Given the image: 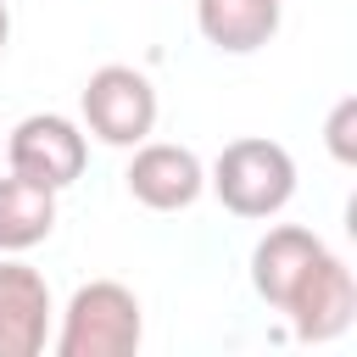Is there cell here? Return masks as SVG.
I'll list each match as a JSON object with an SVG mask.
<instances>
[{"mask_svg": "<svg viewBox=\"0 0 357 357\" xmlns=\"http://www.w3.org/2000/svg\"><path fill=\"white\" fill-rule=\"evenodd\" d=\"M206 184L234 218H273L296 195V162H290V151L279 139L245 134V139H229L218 151Z\"/></svg>", "mask_w": 357, "mask_h": 357, "instance_id": "cell-1", "label": "cell"}, {"mask_svg": "<svg viewBox=\"0 0 357 357\" xmlns=\"http://www.w3.org/2000/svg\"><path fill=\"white\" fill-rule=\"evenodd\" d=\"M145 318L139 296L117 279H89L73 290L61 329H56V357H128L139 351Z\"/></svg>", "mask_w": 357, "mask_h": 357, "instance_id": "cell-2", "label": "cell"}, {"mask_svg": "<svg viewBox=\"0 0 357 357\" xmlns=\"http://www.w3.org/2000/svg\"><path fill=\"white\" fill-rule=\"evenodd\" d=\"M78 106H84L89 134L106 139V145H139L156 128V89H151V78L139 67H123V61L95 67Z\"/></svg>", "mask_w": 357, "mask_h": 357, "instance_id": "cell-3", "label": "cell"}, {"mask_svg": "<svg viewBox=\"0 0 357 357\" xmlns=\"http://www.w3.org/2000/svg\"><path fill=\"white\" fill-rule=\"evenodd\" d=\"M6 162L11 173L33 178V184H50V190H67L84 162H89V139L78 134L73 117H56V112H33L11 128L6 139Z\"/></svg>", "mask_w": 357, "mask_h": 357, "instance_id": "cell-4", "label": "cell"}, {"mask_svg": "<svg viewBox=\"0 0 357 357\" xmlns=\"http://www.w3.org/2000/svg\"><path fill=\"white\" fill-rule=\"evenodd\" d=\"M201 190H206V167H201V156L190 145H167V139L145 145L139 139V151L128 162V195L139 206H151V212H184V206L201 201Z\"/></svg>", "mask_w": 357, "mask_h": 357, "instance_id": "cell-5", "label": "cell"}, {"mask_svg": "<svg viewBox=\"0 0 357 357\" xmlns=\"http://www.w3.org/2000/svg\"><path fill=\"white\" fill-rule=\"evenodd\" d=\"M284 318H290L296 340H335V335H346L351 318H357V279H351V268L335 251H324L318 268L307 273V284L290 296Z\"/></svg>", "mask_w": 357, "mask_h": 357, "instance_id": "cell-6", "label": "cell"}, {"mask_svg": "<svg viewBox=\"0 0 357 357\" xmlns=\"http://www.w3.org/2000/svg\"><path fill=\"white\" fill-rule=\"evenodd\" d=\"M50 284L28 262H0V357H39L50 340Z\"/></svg>", "mask_w": 357, "mask_h": 357, "instance_id": "cell-7", "label": "cell"}, {"mask_svg": "<svg viewBox=\"0 0 357 357\" xmlns=\"http://www.w3.org/2000/svg\"><path fill=\"white\" fill-rule=\"evenodd\" d=\"M324 251H329V245H324L312 229H301V223L268 229V234L257 240V251H251V284H257V296H262L273 312H284L290 296L307 284V273L318 268Z\"/></svg>", "mask_w": 357, "mask_h": 357, "instance_id": "cell-8", "label": "cell"}, {"mask_svg": "<svg viewBox=\"0 0 357 357\" xmlns=\"http://www.w3.org/2000/svg\"><path fill=\"white\" fill-rule=\"evenodd\" d=\"M284 0H195V28L229 56H251L279 33Z\"/></svg>", "mask_w": 357, "mask_h": 357, "instance_id": "cell-9", "label": "cell"}, {"mask_svg": "<svg viewBox=\"0 0 357 357\" xmlns=\"http://www.w3.org/2000/svg\"><path fill=\"white\" fill-rule=\"evenodd\" d=\"M56 229V190L22 173L0 178V251H33Z\"/></svg>", "mask_w": 357, "mask_h": 357, "instance_id": "cell-10", "label": "cell"}, {"mask_svg": "<svg viewBox=\"0 0 357 357\" xmlns=\"http://www.w3.org/2000/svg\"><path fill=\"white\" fill-rule=\"evenodd\" d=\"M324 139H329V156H335L340 167L357 162V100H351V95L335 100V112H329V123H324Z\"/></svg>", "mask_w": 357, "mask_h": 357, "instance_id": "cell-11", "label": "cell"}, {"mask_svg": "<svg viewBox=\"0 0 357 357\" xmlns=\"http://www.w3.org/2000/svg\"><path fill=\"white\" fill-rule=\"evenodd\" d=\"M6 39H11V11H6V0H0V50H6Z\"/></svg>", "mask_w": 357, "mask_h": 357, "instance_id": "cell-12", "label": "cell"}]
</instances>
